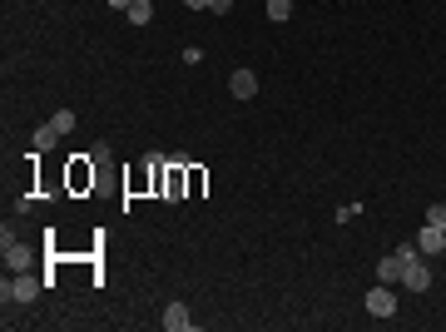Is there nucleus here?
<instances>
[{
  "mask_svg": "<svg viewBox=\"0 0 446 332\" xmlns=\"http://www.w3.org/2000/svg\"><path fill=\"white\" fill-rule=\"evenodd\" d=\"M0 253H5V268H10V273H25V268L35 263V248H30V243H20L10 228L0 233Z\"/></svg>",
  "mask_w": 446,
  "mask_h": 332,
  "instance_id": "obj_3",
  "label": "nucleus"
},
{
  "mask_svg": "<svg viewBox=\"0 0 446 332\" xmlns=\"http://www.w3.org/2000/svg\"><path fill=\"white\" fill-rule=\"evenodd\" d=\"M90 184H95V159L80 154V159L70 164V189H90Z\"/></svg>",
  "mask_w": 446,
  "mask_h": 332,
  "instance_id": "obj_8",
  "label": "nucleus"
},
{
  "mask_svg": "<svg viewBox=\"0 0 446 332\" xmlns=\"http://www.w3.org/2000/svg\"><path fill=\"white\" fill-rule=\"evenodd\" d=\"M164 199H169V204L189 199V159H184V154H174V159H169V174H164Z\"/></svg>",
  "mask_w": 446,
  "mask_h": 332,
  "instance_id": "obj_2",
  "label": "nucleus"
},
{
  "mask_svg": "<svg viewBox=\"0 0 446 332\" xmlns=\"http://www.w3.org/2000/svg\"><path fill=\"white\" fill-rule=\"evenodd\" d=\"M40 283H45V278H30V268H25V273H15V278L0 283V298H5V303H35V298H40Z\"/></svg>",
  "mask_w": 446,
  "mask_h": 332,
  "instance_id": "obj_1",
  "label": "nucleus"
},
{
  "mask_svg": "<svg viewBox=\"0 0 446 332\" xmlns=\"http://www.w3.org/2000/svg\"><path fill=\"white\" fill-rule=\"evenodd\" d=\"M427 223H437V228H446V204H432V209H427Z\"/></svg>",
  "mask_w": 446,
  "mask_h": 332,
  "instance_id": "obj_16",
  "label": "nucleus"
},
{
  "mask_svg": "<svg viewBox=\"0 0 446 332\" xmlns=\"http://www.w3.org/2000/svg\"><path fill=\"white\" fill-rule=\"evenodd\" d=\"M149 20H154V5L149 0H134L129 5V25H149Z\"/></svg>",
  "mask_w": 446,
  "mask_h": 332,
  "instance_id": "obj_12",
  "label": "nucleus"
},
{
  "mask_svg": "<svg viewBox=\"0 0 446 332\" xmlns=\"http://www.w3.org/2000/svg\"><path fill=\"white\" fill-rule=\"evenodd\" d=\"M293 15V0H268V20H288Z\"/></svg>",
  "mask_w": 446,
  "mask_h": 332,
  "instance_id": "obj_14",
  "label": "nucleus"
},
{
  "mask_svg": "<svg viewBox=\"0 0 446 332\" xmlns=\"http://www.w3.org/2000/svg\"><path fill=\"white\" fill-rule=\"evenodd\" d=\"M417 248H422V258H437V253H446V228L427 223V228L417 233Z\"/></svg>",
  "mask_w": 446,
  "mask_h": 332,
  "instance_id": "obj_6",
  "label": "nucleus"
},
{
  "mask_svg": "<svg viewBox=\"0 0 446 332\" xmlns=\"http://www.w3.org/2000/svg\"><path fill=\"white\" fill-rule=\"evenodd\" d=\"M402 288H407V293H427V288H432V268H427V258L407 263V273H402Z\"/></svg>",
  "mask_w": 446,
  "mask_h": 332,
  "instance_id": "obj_5",
  "label": "nucleus"
},
{
  "mask_svg": "<svg viewBox=\"0 0 446 332\" xmlns=\"http://www.w3.org/2000/svg\"><path fill=\"white\" fill-rule=\"evenodd\" d=\"M110 5H114V10H129V5H134V0H110Z\"/></svg>",
  "mask_w": 446,
  "mask_h": 332,
  "instance_id": "obj_19",
  "label": "nucleus"
},
{
  "mask_svg": "<svg viewBox=\"0 0 446 332\" xmlns=\"http://www.w3.org/2000/svg\"><path fill=\"white\" fill-rule=\"evenodd\" d=\"M184 5H189V10H209V0H184Z\"/></svg>",
  "mask_w": 446,
  "mask_h": 332,
  "instance_id": "obj_18",
  "label": "nucleus"
},
{
  "mask_svg": "<svg viewBox=\"0 0 446 332\" xmlns=\"http://www.w3.org/2000/svg\"><path fill=\"white\" fill-rule=\"evenodd\" d=\"M60 139H65V134H60L55 124H40V129H35V154H50Z\"/></svg>",
  "mask_w": 446,
  "mask_h": 332,
  "instance_id": "obj_11",
  "label": "nucleus"
},
{
  "mask_svg": "<svg viewBox=\"0 0 446 332\" xmlns=\"http://www.w3.org/2000/svg\"><path fill=\"white\" fill-rule=\"evenodd\" d=\"M50 124H55L60 134H70V129H75L80 119H75V110H55V119H50Z\"/></svg>",
  "mask_w": 446,
  "mask_h": 332,
  "instance_id": "obj_13",
  "label": "nucleus"
},
{
  "mask_svg": "<svg viewBox=\"0 0 446 332\" xmlns=\"http://www.w3.org/2000/svg\"><path fill=\"white\" fill-rule=\"evenodd\" d=\"M204 184H209V179H204V169H194V164H189V199H194V194H204Z\"/></svg>",
  "mask_w": 446,
  "mask_h": 332,
  "instance_id": "obj_15",
  "label": "nucleus"
},
{
  "mask_svg": "<svg viewBox=\"0 0 446 332\" xmlns=\"http://www.w3.org/2000/svg\"><path fill=\"white\" fill-rule=\"evenodd\" d=\"M367 313H372V318H392V313H397V288H392V283L367 288Z\"/></svg>",
  "mask_w": 446,
  "mask_h": 332,
  "instance_id": "obj_4",
  "label": "nucleus"
},
{
  "mask_svg": "<svg viewBox=\"0 0 446 332\" xmlns=\"http://www.w3.org/2000/svg\"><path fill=\"white\" fill-rule=\"evenodd\" d=\"M402 273H407V268H402V258H397V253H387V258L377 263V278H382V283H392V288H402Z\"/></svg>",
  "mask_w": 446,
  "mask_h": 332,
  "instance_id": "obj_9",
  "label": "nucleus"
},
{
  "mask_svg": "<svg viewBox=\"0 0 446 332\" xmlns=\"http://www.w3.org/2000/svg\"><path fill=\"white\" fill-rule=\"evenodd\" d=\"M209 10H214V15H228V10H233V0H209Z\"/></svg>",
  "mask_w": 446,
  "mask_h": 332,
  "instance_id": "obj_17",
  "label": "nucleus"
},
{
  "mask_svg": "<svg viewBox=\"0 0 446 332\" xmlns=\"http://www.w3.org/2000/svg\"><path fill=\"white\" fill-rule=\"evenodd\" d=\"M164 328H169V332H184V328H194L189 308H184V303H169V308H164Z\"/></svg>",
  "mask_w": 446,
  "mask_h": 332,
  "instance_id": "obj_10",
  "label": "nucleus"
},
{
  "mask_svg": "<svg viewBox=\"0 0 446 332\" xmlns=\"http://www.w3.org/2000/svg\"><path fill=\"white\" fill-rule=\"evenodd\" d=\"M228 90H233V100H253L258 95V75L253 70H233L228 75Z\"/></svg>",
  "mask_w": 446,
  "mask_h": 332,
  "instance_id": "obj_7",
  "label": "nucleus"
}]
</instances>
